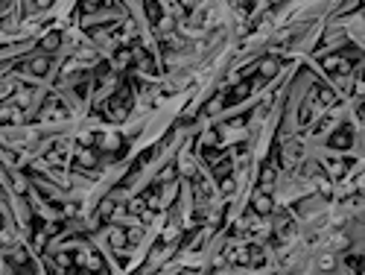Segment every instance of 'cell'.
Returning <instances> with one entry per match:
<instances>
[{"mask_svg": "<svg viewBox=\"0 0 365 275\" xmlns=\"http://www.w3.org/2000/svg\"><path fill=\"white\" fill-rule=\"evenodd\" d=\"M275 179H278V173H275V167L272 164H266L263 170H260V190H272V185H275Z\"/></svg>", "mask_w": 365, "mask_h": 275, "instance_id": "cell-8", "label": "cell"}, {"mask_svg": "<svg viewBox=\"0 0 365 275\" xmlns=\"http://www.w3.org/2000/svg\"><path fill=\"white\" fill-rule=\"evenodd\" d=\"M251 88H254V82H251V79H243L240 85H234V88H231V97H228L225 103H243V100H246V97L251 94Z\"/></svg>", "mask_w": 365, "mask_h": 275, "instance_id": "cell-3", "label": "cell"}, {"mask_svg": "<svg viewBox=\"0 0 365 275\" xmlns=\"http://www.w3.org/2000/svg\"><path fill=\"white\" fill-rule=\"evenodd\" d=\"M257 70H260V76H263V79H272V76H275V73L281 70V62L269 56V59H263V62L257 65Z\"/></svg>", "mask_w": 365, "mask_h": 275, "instance_id": "cell-5", "label": "cell"}, {"mask_svg": "<svg viewBox=\"0 0 365 275\" xmlns=\"http://www.w3.org/2000/svg\"><path fill=\"white\" fill-rule=\"evenodd\" d=\"M313 94H315V103H321V105H333V103H336V94H333L330 88H324V85H318Z\"/></svg>", "mask_w": 365, "mask_h": 275, "instance_id": "cell-10", "label": "cell"}, {"mask_svg": "<svg viewBox=\"0 0 365 275\" xmlns=\"http://www.w3.org/2000/svg\"><path fill=\"white\" fill-rule=\"evenodd\" d=\"M269 3H281V0H269Z\"/></svg>", "mask_w": 365, "mask_h": 275, "instance_id": "cell-31", "label": "cell"}, {"mask_svg": "<svg viewBox=\"0 0 365 275\" xmlns=\"http://www.w3.org/2000/svg\"><path fill=\"white\" fill-rule=\"evenodd\" d=\"M53 0H33V9H50Z\"/></svg>", "mask_w": 365, "mask_h": 275, "instance_id": "cell-29", "label": "cell"}, {"mask_svg": "<svg viewBox=\"0 0 365 275\" xmlns=\"http://www.w3.org/2000/svg\"><path fill=\"white\" fill-rule=\"evenodd\" d=\"M339 62H342V56H327V59H324L321 65H324V68L330 70V73H336V68H339Z\"/></svg>", "mask_w": 365, "mask_h": 275, "instance_id": "cell-23", "label": "cell"}, {"mask_svg": "<svg viewBox=\"0 0 365 275\" xmlns=\"http://www.w3.org/2000/svg\"><path fill=\"white\" fill-rule=\"evenodd\" d=\"M12 258H15V263H24L27 255H24V249H15V252H12Z\"/></svg>", "mask_w": 365, "mask_h": 275, "instance_id": "cell-30", "label": "cell"}, {"mask_svg": "<svg viewBox=\"0 0 365 275\" xmlns=\"http://www.w3.org/2000/svg\"><path fill=\"white\" fill-rule=\"evenodd\" d=\"M222 105H225V100H222V97H214V100H211V103L205 105V111H208V114H214V111H219V108H222Z\"/></svg>", "mask_w": 365, "mask_h": 275, "instance_id": "cell-24", "label": "cell"}, {"mask_svg": "<svg viewBox=\"0 0 365 275\" xmlns=\"http://www.w3.org/2000/svg\"><path fill=\"white\" fill-rule=\"evenodd\" d=\"M108 243H111L114 249H126V243H129V231H123V228H108Z\"/></svg>", "mask_w": 365, "mask_h": 275, "instance_id": "cell-6", "label": "cell"}, {"mask_svg": "<svg viewBox=\"0 0 365 275\" xmlns=\"http://www.w3.org/2000/svg\"><path fill=\"white\" fill-rule=\"evenodd\" d=\"M132 62V50H117V56H114V65L117 68H126Z\"/></svg>", "mask_w": 365, "mask_h": 275, "instance_id": "cell-19", "label": "cell"}, {"mask_svg": "<svg viewBox=\"0 0 365 275\" xmlns=\"http://www.w3.org/2000/svg\"><path fill=\"white\" fill-rule=\"evenodd\" d=\"M111 214H114V199H102L100 202V217L102 220H108Z\"/></svg>", "mask_w": 365, "mask_h": 275, "instance_id": "cell-20", "label": "cell"}, {"mask_svg": "<svg viewBox=\"0 0 365 275\" xmlns=\"http://www.w3.org/2000/svg\"><path fill=\"white\" fill-rule=\"evenodd\" d=\"M102 9V0H82V12H97Z\"/></svg>", "mask_w": 365, "mask_h": 275, "instance_id": "cell-25", "label": "cell"}, {"mask_svg": "<svg viewBox=\"0 0 365 275\" xmlns=\"http://www.w3.org/2000/svg\"><path fill=\"white\" fill-rule=\"evenodd\" d=\"M251 208H254V214H260V217H266V214H272V196L266 193V190H260V193H254V199H251Z\"/></svg>", "mask_w": 365, "mask_h": 275, "instance_id": "cell-2", "label": "cell"}, {"mask_svg": "<svg viewBox=\"0 0 365 275\" xmlns=\"http://www.w3.org/2000/svg\"><path fill=\"white\" fill-rule=\"evenodd\" d=\"M27 70L33 73V76H47V70H50V59L47 56H35L27 62Z\"/></svg>", "mask_w": 365, "mask_h": 275, "instance_id": "cell-4", "label": "cell"}, {"mask_svg": "<svg viewBox=\"0 0 365 275\" xmlns=\"http://www.w3.org/2000/svg\"><path fill=\"white\" fill-rule=\"evenodd\" d=\"M196 6H199V0H181V9H184V12H193Z\"/></svg>", "mask_w": 365, "mask_h": 275, "instance_id": "cell-28", "label": "cell"}, {"mask_svg": "<svg viewBox=\"0 0 365 275\" xmlns=\"http://www.w3.org/2000/svg\"><path fill=\"white\" fill-rule=\"evenodd\" d=\"M33 94H35L33 88H18V94L12 97V100H15L18 108H27V105L33 103Z\"/></svg>", "mask_w": 365, "mask_h": 275, "instance_id": "cell-12", "label": "cell"}, {"mask_svg": "<svg viewBox=\"0 0 365 275\" xmlns=\"http://www.w3.org/2000/svg\"><path fill=\"white\" fill-rule=\"evenodd\" d=\"M146 15H149L152 24L161 21V3H158V0H146Z\"/></svg>", "mask_w": 365, "mask_h": 275, "instance_id": "cell-18", "label": "cell"}, {"mask_svg": "<svg viewBox=\"0 0 365 275\" xmlns=\"http://www.w3.org/2000/svg\"><path fill=\"white\" fill-rule=\"evenodd\" d=\"M219 190H222L225 196H231L234 193V179L231 176H222V179H219Z\"/></svg>", "mask_w": 365, "mask_h": 275, "instance_id": "cell-21", "label": "cell"}, {"mask_svg": "<svg viewBox=\"0 0 365 275\" xmlns=\"http://www.w3.org/2000/svg\"><path fill=\"white\" fill-rule=\"evenodd\" d=\"M15 91H18L15 79H0V103H3V100H12V97H15Z\"/></svg>", "mask_w": 365, "mask_h": 275, "instance_id": "cell-11", "label": "cell"}, {"mask_svg": "<svg viewBox=\"0 0 365 275\" xmlns=\"http://www.w3.org/2000/svg\"><path fill=\"white\" fill-rule=\"evenodd\" d=\"M278 234H281V237H292V231H295V225H292V220H289V217H278Z\"/></svg>", "mask_w": 365, "mask_h": 275, "instance_id": "cell-15", "label": "cell"}, {"mask_svg": "<svg viewBox=\"0 0 365 275\" xmlns=\"http://www.w3.org/2000/svg\"><path fill=\"white\" fill-rule=\"evenodd\" d=\"M172 176H175V167H166V170L161 173V176H158V182H169Z\"/></svg>", "mask_w": 365, "mask_h": 275, "instance_id": "cell-27", "label": "cell"}, {"mask_svg": "<svg viewBox=\"0 0 365 275\" xmlns=\"http://www.w3.org/2000/svg\"><path fill=\"white\" fill-rule=\"evenodd\" d=\"M21 111H24V108H18L15 103H12V105H0V123H15V120H21Z\"/></svg>", "mask_w": 365, "mask_h": 275, "instance_id": "cell-9", "label": "cell"}, {"mask_svg": "<svg viewBox=\"0 0 365 275\" xmlns=\"http://www.w3.org/2000/svg\"><path fill=\"white\" fill-rule=\"evenodd\" d=\"M59 44H62V35H59V33H50V35H44V38H41V50H47V53L59 50Z\"/></svg>", "mask_w": 365, "mask_h": 275, "instance_id": "cell-13", "label": "cell"}, {"mask_svg": "<svg viewBox=\"0 0 365 275\" xmlns=\"http://www.w3.org/2000/svg\"><path fill=\"white\" fill-rule=\"evenodd\" d=\"M175 237H178V225H175V223H169V225L164 228V237H161V240H164V243H172Z\"/></svg>", "mask_w": 365, "mask_h": 275, "instance_id": "cell-22", "label": "cell"}, {"mask_svg": "<svg viewBox=\"0 0 365 275\" xmlns=\"http://www.w3.org/2000/svg\"><path fill=\"white\" fill-rule=\"evenodd\" d=\"M100 147L105 150V153H114V150H120V138H117V135H102L100 138Z\"/></svg>", "mask_w": 365, "mask_h": 275, "instance_id": "cell-16", "label": "cell"}, {"mask_svg": "<svg viewBox=\"0 0 365 275\" xmlns=\"http://www.w3.org/2000/svg\"><path fill=\"white\" fill-rule=\"evenodd\" d=\"M202 144H205V147H214V144H216V132H205Z\"/></svg>", "mask_w": 365, "mask_h": 275, "instance_id": "cell-26", "label": "cell"}, {"mask_svg": "<svg viewBox=\"0 0 365 275\" xmlns=\"http://www.w3.org/2000/svg\"><path fill=\"white\" fill-rule=\"evenodd\" d=\"M350 144H353V132H350V126H342L339 132H333V135H330V147H333V150H350Z\"/></svg>", "mask_w": 365, "mask_h": 275, "instance_id": "cell-1", "label": "cell"}, {"mask_svg": "<svg viewBox=\"0 0 365 275\" xmlns=\"http://www.w3.org/2000/svg\"><path fill=\"white\" fill-rule=\"evenodd\" d=\"M313 108H315V94H310V97L304 100V105H301V114H298L301 126H307V123L313 120Z\"/></svg>", "mask_w": 365, "mask_h": 275, "instance_id": "cell-7", "label": "cell"}, {"mask_svg": "<svg viewBox=\"0 0 365 275\" xmlns=\"http://www.w3.org/2000/svg\"><path fill=\"white\" fill-rule=\"evenodd\" d=\"M76 164H79V167H94V164H97V153H94V150H82V153L76 155Z\"/></svg>", "mask_w": 365, "mask_h": 275, "instance_id": "cell-14", "label": "cell"}, {"mask_svg": "<svg viewBox=\"0 0 365 275\" xmlns=\"http://www.w3.org/2000/svg\"><path fill=\"white\" fill-rule=\"evenodd\" d=\"M214 173L222 179V176H231V161L228 158H216L214 161Z\"/></svg>", "mask_w": 365, "mask_h": 275, "instance_id": "cell-17", "label": "cell"}]
</instances>
